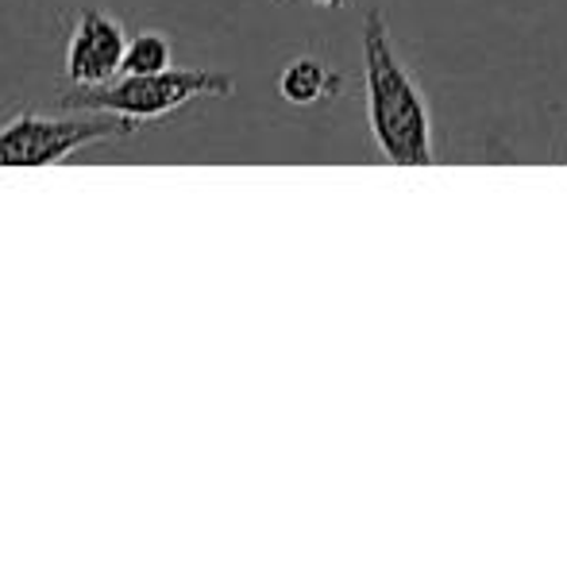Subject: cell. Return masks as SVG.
I'll return each mask as SVG.
<instances>
[{
    "label": "cell",
    "mask_w": 567,
    "mask_h": 563,
    "mask_svg": "<svg viewBox=\"0 0 567 563\" xmlns=\"http://www.w3.org/2000/svg\"><path fill=\"white\" fill-rule=\"evenodd\" d=\"M363 90H367V124L379 155L394 166H429L436 163L433 108L410 66L398 59L390 43V28L379 12L363 20Z\"/></svg>",
    "instance_id": "1"
},
{
    "label": "cell",
    "mask_w": 567,
    "mask_h": 563,
    "mask_svg": "<svg viewBox=\"0 0 567 563\" xmlns=\"http://www.w3.org/2000/svg\"><path fill=\"white\" fill-rule=\"evenodd\" d=\"M236 93V77L220 74V70H194V66H171L158 74H120L109 85H93V90H70L66 108H82V113H113L127 121H163V116L178 113V108L194 105L205 97H231Z\"/></svg>",
    "instance_id": "2"
},
{
    "label": "cell",
    "mask_w": 567,
    "mask_h": 563,
    "mask_svg": "<svg viewBox=\"0 0 567 563\" xmlns=\"http://www.w3.org/2000/svg\"><path fill=\"white\" fill-rule=\"evenodd\" d=\"M135 132V121L113 113H74L43 116L20 113L0 128V166H51L66 163L93 143H113Z\"/></svg>",
    "instance_id": "3"
},
{
    "label": "cell",
    "mask_w": 567,
    "mask_h": 563,
    "mask_svg": "<svg viewBox=\"0 0 567 563\" xmlns=\"http://www.w3.org/2000/svg\"><path fill=\"white\" fill-rule=\"evenodd\" d=\"M127 31L105 8H82L66 39V82L70 90L109 85L124 74Z\"/></svg>",
    "instance_id": "4"
},
{
    "label": "cell",
    "mask_w": 567,
    "mask_h": 563,
    "mask_svg": "<svg viewBox=\"0 0 567 563\" xmlns=\"http://www.w3.org/2000/svg\"><path fill=\"white\" fill-rule=\"evenodd\" d=\"M278 93L282 101L298 108H309V105H321V101L337 97L340 93V77L329 62H321L317 54H298L282 66L278 74Z\"/></svg>",
    "instance_id": "5"
},
{
    "label": "cell",
    "mask_w": 567,
    "mask_h": 563,
    "mask_svg": "<svg viewBox=\"0 0 567 563\" xmlns=\"http://www.w3.org/2000/svg\"><path fill=\"white\" fill-rule=\"evenodd\" d=\"M174 66V46L166 31H135L127 39V54H124V74H158V70Z\"/></svg>",
    "instance_id": "6"
},
{
    "label": "cell",
    "mask_w": 567,
    "mask_h": 563,
    "mask_svg": "<svg viewBox=\"0 0 567 563\" xmlns=\"http://www.w3.org/2000/svg\"><path fill=\"white\" fill-rule=\"evenodd\" d=\"M309 4H317V8H340V4H348V0H309Z\"/></svg>",
    "instance_id": "7"
}]
</instances>
